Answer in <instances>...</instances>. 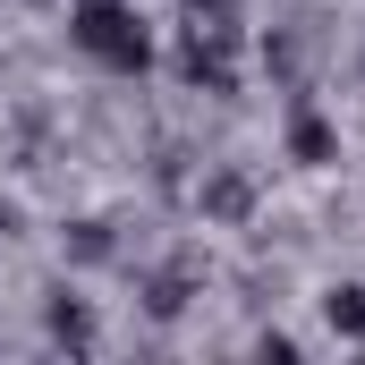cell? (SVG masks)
<instances>
[{"label": "cell", "mask_w": 365, "mask_h": 365, "mask_svg": "<svg viewBox=\"0 0 365 365\" xmlns=\"http://www.w3.org/2000/svg\"><path fill=\"white\" fill-rule=\"evenodd\" d=\"M68 43L110 77H145L153 68V34H145L136 0H68Z\"/></svg>", "instance_id": "cell-1"}, {"label": "cell", "mask_w": 365, "mask_h": 365, "mask_svg": "<svg viewBox=\"0 0 365 365\" xmlns=\"http://www.w3.org/2000/svg\"><path fill=\"white\" fill-rule=\"evenodd\" d=\"M289 162H297V170H331V162H340V128L314 119V110H297V119H289Z\"/></svg>", "instance_id": "cell-2"}, {"label": "cell", "mask_w": 365, "mask_h": 365, "mask_svg": "<svg viewBox=\"0 0 365 365\" xmlns=\"http://www.w3.org/2000/svg\"><path fill=\"white\" fill-rule=\"evenodd\" d=\"M323 314H331V331L365 340V289H331V297H323Z\"/></svg>", "instance_id": "cell-3"}, {"label": "cell", "mask_w": 365, "mask_h": 365, "mask_svg": "<svg viewBox=\"0 0 365 365\" xmlns=\"http://www.w3.org/2000/svg\"><path fill=\"white\" fill-rule=\"evenodd\" d=\"M51 331H60V340H86L93 323H86V306H68V297H60V306H51Z\"/></svg>", "instance_id": "cell-4"}, {"label": "cell", "mask_w": 365, "mask_h": 365, "mask_svg": "<svg viewBox=\"0 0 365 365\" xmlns=\"http://www.w3.org/2000/svg\"><path fill=\"white\" fill-rule=\"evenodd\" d=\"M187 17H230V9H238V0H179Z\"/></svg>", "instance_id": "cell-5"}, {"label": "cell", "mask_w": 365, "mask_h": 365, "mask_svg": "<svg viewBox=\"0 0 365 365\" xmlns=\"http://www.w3.org/2000/svg\"><path fill=\"white\" fill-rule=\"evenodd\" d=\"M0 230H9V204H0Z\"/></svg>", "instance_id": "cell-6"}]
</instances>
